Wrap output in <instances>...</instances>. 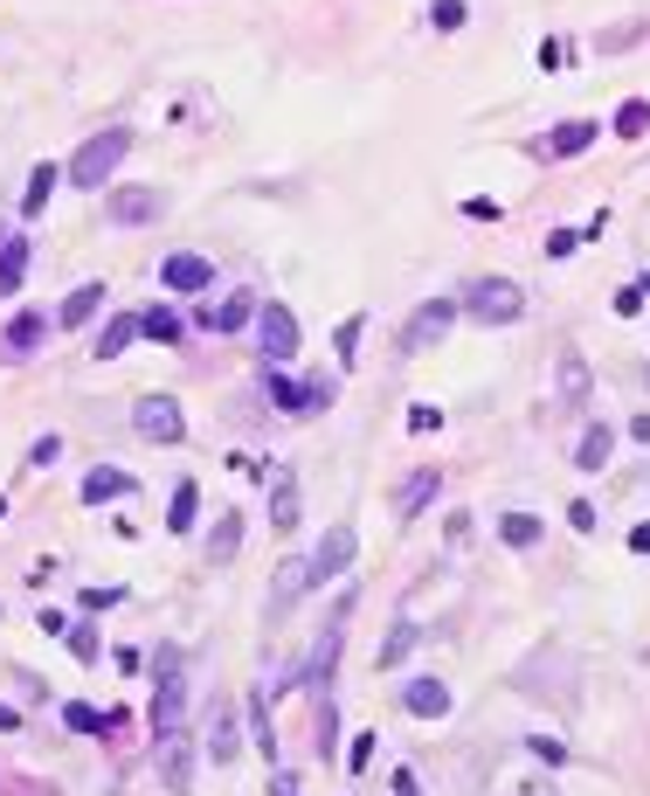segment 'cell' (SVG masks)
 <instances>
[{
	"mask_svg": "<svg viewBox=\"0 0 650 796\" xmlns=\"http://www.w3.org/2000/svg\"><path fill=\"white\" fill-rule=\"evenodd\" d=\"M125 153H132V125H104V132H90V139L76 146V160L63 166V181L70 187H104L125 166Z\"/></svg>",
	"mask_w": 650,
	"mask_h": 796,
	"instance_id": "cell-1",
	"label": "cell"
},
{
	"mask_svg": "<svg viewBox=\"0 0 650 796\" xmlns=\"http://www.w3.org/2000/svg\"><path fill=\"white\" fill-rule=\"evenodd\" d=\"M353 589H339V602H333V617H325V631H318V644H312V658L298 666V686H312V693H333V672H339V651H347V617H353Z\"/></svg>",
	"mask_w": 650,
	"mask_h": 796,
	"instance_id": "cell-2",
	"label": "cell"
},
{
	"mask_svg": "<svg viewBox=\"0 0 650 796\" xmlns=\"http://www.w3.org/2000/svg\"><path fill=\"white\" fill-rule=\"evenodd\" d=\"M180 707H187L180 644H160V651H152V707H146V727H152V734H174V727H180Z\"/></svg>",
	"mask_w": 650,
	"mask_h": 796,
	"instance_id": "cell-3",
	"label": "cell"
},
{
	"mask_svg": "<svg viewBox=\"0 0 650 796\" xmlns=\"http://www.w3.org/2000/svg\"><path fill=\"white\" fill-rule=\"evenodd\" d=\"M512 686H520L526 699H553V707H567L575 699V658L553 644V651H533L520 672H512Z\"/></svg>",
	"mask_w": 650,
	"mask_h": 796,
	"instance_id": "cell-4",
	"label": "cell"
},
{
	"mask_svg": "<svg viewBox=\"0 0 650 796\" xmlns=\"http://www.w3.org/2000/svg\"><path fill=\"white\" fill-rule=\"evenodd\" d=\"M457 306H464L477 326H512V319H526V291L512 277H477Z\"/></svg>",
	"mask_w": 650,
	"mask_h": 796,
	"instance_id": "cell-5",
	"label": "cell"
},
{
	"mask_svg": "<svg viewBox=\"0 0 650 796\" xmlns=\"http://www.w3.org/2000/svg\"><path fill=\"white\" fill-rule=\"evenodd\" d=\"M152 769H160L166 796H187V789H195V734H187V727L152 734Z\"/></svg>",
	"mask_w": 650,
	"mask_h": 796,
	"instance_id": "cell-6",
	"label": "cell"
},
{
	"mask_svg": "<svg viewBox=\"0 0 650 796\" xmlns=\"http://www.w3.org/2000/svg\"><path fill=\"white\" fill-rule=\"evenodd\" d=\"M250 326H257V353H263V368H284V360L298 353V312H291V306H277V298H271V306H257Z\"/></svg>",
	"mask_w": 650,
	"mask_h": 796,
	"instance_id": "cell-7",
	"label": "cell"
},
{
	"mask_svg": "<svg viewBox=\"0 0 650 796\" xmlns=\"http://www.w3.org/2000/svg\"><path fill=\"white\" fill-rule=\"evenodd\" d=\"M353 555H360V534H353V520H333L318 534V547H312V589H325V582H339L353 568Z\"/></svg>",
	"mask_w": 650,
	"mask_h": 796,
	"instance_id": "cell-8",
	"label": "cell"
},
{
	"mask_svg": "<svg viewBox=\"0 0 650 796\" xmlns=\"http://www.w3.org/2000/svg\"><path fill=\"white\" fill-rule=\"evenodd\" d=\"M304 596H312V555H291V561H277V575H271V596H263V623H284V617H291Z\"/></svg>",
	"mask_w": 650,
	"mask_h": 796,
	"instance_id": "cell-9",
	"label": "cell"
},
{
	"mask_svg": "<svg viewBox=\"0 0 650 796\" xmlns=\"http://www.w3.org/2000/svg\"><path fill=\"white\" fill-rule=\"evenodd\" d=\"M132 430H139L146 444H180L187 437V415H180L174 395H139V402H132Z\"/></svg>",
	"mask_w": 650,
	"mask_h": 796,
	"instance_id": "cell-10",
	"label": "cell"
},
{
	"mask_svg": "<svg viewBox=\"0 0 650 796\" xmlns=\"http://www.w3.org/2000/svg\"><path fill=\"white\" fill-rule=\"evenodd\" d=\"M588 402H596L588 353L582 347H561V360H553V409H588Z\"/></svg>",
	"mask_w": 650,
	"mask_h": 796,
	"instance_id": "cell-11",
	"label": "cell"
},
{
	"mask_svg": "<svg viewBox=\"0 0 650 796\" xmlns=\"http://www.w3.org/2000/svg\"><path fill=\"white\" fill-rule=\"evenodd\" d=\"M457 298H429V306H415L409 312V326H401V353H423V347H436V339H443L450 326H457Z\"/></svg>",
	"mask_w": 650,
	"mask_h": 796,
	"instance_id": "cell-12",
	"label": "cell"
},
{
	"mask_svg": "<svg viewBox=\"0 0 650 796\" xmlns=\"http://www.w3.org/2000/svg\"><path fill=\"white\" fill-rule=\"evenodd\" d=\"M49 326H55L49 312H14L8 326H0V360H8V368H22V360L49 339Z\"/></svg>",
	"mask_w": 650,
	"mask_h": 796,
	"instance_id": "cell-13",
	"label": "cell"
},
{
	"mask_svg": "<svg viewBox=\"0 0 650 796\" xmlns=\"http://www.w3.org/2000/svg\"><path fill=\"white\" fill-rule=\"evenodd\" d=\"M160 291H180V298H195V291H215V263L195 257V250H174L160 263Z\"/></svg>",
	"mask_w": 650,
	"mask_h": 796,
	"instance_id": "cell-14",
	"label": "cell"
},
{
	"mask_svg": "<svg viewBox=\"0 0 650 796\" xmlns=\"http://www.w3.org/2000/svg\"><path fill=\"white\" fill-rule=\"evenodd\" d=\"M104 215L118 229H146V222H160V187H111Z\"/></svg>",
	"mask_w": 650,
	"mask_h": 796,
	"instance_id": "cell-15",
	"label": "cell"
},
{
	"mask_svg": "<svg viewBox=\"0 0 650 796\" xmlns=\"http://www.w3.org/2000/svg\"><path fill=\"white\" fill-rule=\"evenodd\" d=\"M257 319V298L250 291H228V298H208V306L195 312V326L201 333H242Z\"/></svg>",
	"mask_w": 650,
	"mask_h": 796,
	"instance_id": "cell-16",
	"label": "cell"
},
{
	"mask_svg": "<svg viewBox=\"0 0 650 796\" xmlns=\"http://www.w3.org/2000/svg\"><path fill=\"white\" fill-rule=\"evenodd\" d=\"M436 492H443V471H436V464H423V471H409V478H401V485H395V513H401V520H415V513H429V506H436Z\"/></svg>",
	"mask_w": 650,
	"mask_h": 796,
	"instance_id": "cell-17",
	"label": "cell"
},
{
	"mask_svg": "<svg viewBox=\"0 0 650 796\" xmlns=\"http://www.w3.org/2000/svg\"><path fill=\"white\" fill-rule=\"evenodd\" d=\"M208 762L215 769H228L236 762V748H242V734H236V707H228V699H215V713H208Z\"/></svg>",
	"mask_w": 650,
	"mask_h": 796,
	"instance_id": "cell-18",
	"label": "cell"
},
{
	"mask_svg": "<svg viewBox=\"0 0 650 796\" xmlns=\"http://www.w3.org/2000/svg\"><path fill=\"white\" fill-rule=\"evenodd\" d=\"M263 485H271V526L284 534V526H298V478L291 464H263Z\"/></svg>",
	"mask_w": 650,
	"mask_h": 796,
	"instance_id": "cell-19",
	"label": "cell"
},
{
	"mask_svg": "<svg viewBox=\"0 0 650 796\" xmlns=\"http://www.w3.org/2000/svg\"><path fill=\"white\" fill-rule=\"evenodd\" d=\"M596 132H602L596 119H561L547 132V160H582L588 146H596Z\"/></svg>",
	"mask_w": 650,
	"mask_h": 796,
	"instance_id": "cell-20",
	"label": "cell"
},
{
	"mask_svg": "<svg viewBox=\"0 0 650 796\" xmlns=\"http://www.w3.org/2000/svg\"><path fill=\"white\" fill-rule=\"evenodd\" d=\"M401 713L443 720V713H450V686H443V679H409V686H401Z\"/></svg>",
	"mask_w": 650,
	"mask_h": 796,
	"instance_id": "cell-21",
	"label": "cell"
},
{
	"mask_svg": "<svg viewBox=\"0 0 650 796\" xmlns=\"http://www.w3.org/2000/svg\"><path fill=\"white\" fill-rule=\"evenodd\" d=\"M84 506H111V499H132V471H118V464H98V471H84Z\"/></svg>",
	"mask_w": 650,
	"mask_h": 796,
	"instance_id": "cell-22",
	"label": "cell"
},
{
	"mask_svg": "<svg viewBox=\"0 0 650 796\" xmlns=\"http://www.w3.org/2000/svg\"><path fill=\"white\" fill-rule=\"evenodd\" d=\"M98 312H104V284H76V291L63 298V306H55V326H63V333H76V326H90Z\"/></svg>",
	"mask_w": 650,
	"mask_h": 796,
	"instance_id": "cell-23",
	"label": "cell"
},
{
	"mask_svg": "<svg viewBox=\"0 0 650 796\" xmlns=\"http://www.w3.org/2000/svg\"><path fill=\"white\" fill-rule=\"evenodd\" d=\"M28 257H35V242H28V236H0V298H14V291H22Z\"/></svg>",
	"mask_w": 650,
	"mask_h": 796,
	"instance_id": "cell-24",
	"label": "cell"
},
{
	"mask_svg": "<svg viewBox=\"0 0 650 796\" xmlns=\"http://www.w3.org/2000/svg\"><path fill=\"white\" fill-rule=\"evenodd\" d=\"M139 339H152V347H180L187 339V319L174 306H146L139 312Z\"/></svg>",
	"mask_w": 650,
	"mask_h": 796,
	"instance_id": "cell-25",
	"label": "cell"
},
{
	"mask_svg": "<svg viewBox=\"0 0 650 796\" xmlns=\"http://www.w3.org/2000/svg\"><path fill=\"white\" fill-rule=\"evenodd\" d=\"M132 339H139V312H111L104 326H98V347H90V353H98V360H118Z\"/></svg>",
	"mask_w": 650,
	"mask_h": 796,
	"instance_id": "cell-26",
	"label": "cell"
},
{
	"mask_svg": "<svg viewBox=\"0 0 650 796\" xmlns=\"http://www.w3.org/2000/svg\"><path fill=\"white\" fill-rule=\"evenodd\" d=\"M166 526H174V534H195V526H201V485L195 478L174 485V499H166Z\"/></svg>",
	"mask_w": 650,
	"mask_h": 796,
	"instance_id": "cell-27",
	"label": "cell"
},
{
	"mask_svg": "<svg viewBox=\"0 0 650 796\" xmlns=\"http://www.w3.org/2000/svg\"><path fill=\"white\" fill-rule=\"evenodd\" d=\"M236 547H242V513H215V526H208V561L228 568V561H236Z\"/></svg>",
	"mask_w": 650,
	"mask_h": 796,
	"instance_id": "cell-28",
	"label": "cell"
},
{
	"mask_svg": "<svg viewBox=\"0 0 650 796\" xmlns=\"http://www.w3.org/2000/svg\"><path fill=\"white\" fill-rule=\"evenodd\" d=\"M55 181H63V166L42 160V166H28V187H22V215H42L49 195H55Z\"/></svg>",
	"mask_w": 650,
	"mask_h": 796,
	"instance_id": "cell-29",
	"label": "cell"
},
{
	"mask_svg": "<svg viewBox=\"0 0 650 796\" xmlns=\"http://www.w3.org/2000/svg\"><path fill=\"white\" fill-rule=\"evenodd\" d=\"M609 458H616V430H609V423H588V430H582L575 464H582V471H602Z\"/></svg>",
	"mask_w": 650,
	"mask_h": 796,
	"instance_id": "cell-30",
	"label": "cell"
},
{
	"mask_svg": "<svg viewBox=\"0 0 650 796\" xmlns=\"http://www.w3.org/2000/svg\"><path fill=\"white\" fill-rule=\"evenodd\" d=\"M415 644H423V623H395V631H388V644H380V658H374V672H395L401 658L415 651Z\"/></svg>",
	"mask_w": 650,
	"mask_h": 796,
	"instance_id": "cell-31",
	"label": "cell"
},
{
	"mask_svg": "<svg viewBox=\"0 0 650 796\" xmlns=\"http://www.w3.org/2000/svg\"><path fill=\"white\" fill-rule=\"evenodd\" d=\"M263 395L284 409V415H304V382H291V374H277V368H263Z\"/></svg>",
	"mask_w": 650,
	"mask_h": 796,
	"instance_id": "cell-32",
	"label": "cell"
},
{
	"mask_svg": "<svg viewBox=\"0 0 650 796\" xmlns=\"http://www.w3.org/2000/svg\"><path fill=\"white\" fill-rule=\"evenodd\" d=\"M250 742L263 748V762H277V734H271V693H250Z\"/></svg>",
	"mask_w": 650,
	"mask_h": 796,
	"instance_id": "cell-33",
	"label": "cell"
},
{
	"mask_svg": "<svg viewBox=\"0 0 650 796\" xmlns=\"http://www.w3.org/2000/svg\"><path fill=\"white\" fill-rule=\"evenodd\" d=\"M540 534H547L540 513H505V520H499V540H505V547H540Z\"/></svg>",
	"mask_w": 650,
	"mask_h": 796,
	"instance_id": "cell-34",
	"label": "cell"
},
{
	"mask_svg": "<svg viewBox=\"0 0 650 796\" xmlns=\"http://www.w3.org/2000/svg\"><path fill=\"white\" fill-rule=\"evenodd\" d=\"M609 132H616V139H643V132H650V98H623Z\"/></svg>",
	"mask_w": 650,
	"mask_h": 796,
	"instance_id": "cell-35",
	"label": "cell"
},
{
	"mask_svg": "<svg viewBox=\"0 0 650 796\" xmlns=\"http://www.w3.org/2000/svg\"><path fill=\"white\" fill-rule=\"evenodd\" d=\"M63 727H70V734H90V742H104V713L90 707V699H70V707H63Z\"/></svg>",
	"mask_w": 650,
	"mask_h": 796,
	"instance_id": "cell-36",
	"label": "cell"
},
{
	"mask_svg": "<svg viewBox=\"0 0 650 796\" xmlns=\"http://www.w3.org/2000/svg\"><path fill=\"white\" fill-rule=\"evenodd\" d=\"M360 333H367V319H339V333H333V347H339V368H353V360H360Z\"/></svg>",
	"mask_w": 650,
	"mask_h": 796,
	"instance_id": "cell-37",
	"label": "cell"
},
{
	"mask_svg": "<svg viewBox=\"0 0 650 796\" xmlns=\"http://www.w3.org/2000/svg\"><path fill=\"white\" fill-rule=\"evenodd\" d=\"M464 22H471V8H464V0H436V8H429V28H436V35H457Z\"/></svg>",
	"mask_w": 650,
	"mask_h": 796,
	"instance_id": "cell-38",
	"label": "cell"
},
{
	"mask_svg": "<svg viewBox=\"0 0 650 796\" xmlns=\"http://www.w3.org/2000/svg\"><path fill=\"white\" fill-rule=\"evenodd\" d=\"M333 748H339V713H333V693L318 699V755L333 762Z\"/></svg>",
	"mask_w": 650,
	"mask_h": 796,
	"instance_id": "cell-39",
	"label": "cell"
},
{
	"mask_svg": "<svg viewBox=\"0 0 650 796\" xmlns=\"http://www.w3.org/2000/svg\"><path fill=\"white\" fill-rule=\"evenodd\" d=\"M333 402H339V382H333V374H312V382H304V415L333 409Z\"/></svg>",
	"mask_w": 650,
	"mask_h": 796,
	"instance_id": "cell-40",
	"label": "cell"
},
{
	"mask_svg": "<svg viewBox=\"0 0 650 796\" xmlns=\"http://www.w3.org/2000/svg\"><path fill=\"white\" fill-rule=\"evenodd\" d=\"M63 637H70V651L84 658V666H98V651H104V644H98V631H90V623H70Z\"/></svg>",
	"mask_w": 650,
	"mask_h": 796,
	"instance_id": "cell-41",
	"label": "cell"
},
{
	"mask_svg": "<svg viewBox=\"0 0 650 796\" xmlns=\"http://www.w3.org/2000/svg\"><path fill=\"white\" fill-rule=\"evenodd\" d=\"M55 458H63V437L49 430V437H35V444H28V458H22V464H28V471H49Z\"/></svg>",
	"mask_w": 650,
	"mask_h": 796,
	"instance_id": "cell-42",
	"label": "cell"
},
{
	"mask_svg": "<svg viewBox=\"0 0 650 796\" xmlns=\"http://www.w3.org/2000/svg\"><path fill=\"white\" fill-rule=\"evenodd\" d=\"M125 602V589H84V602H76V610L84 617H104V610H118Z\"/></svg>",
	"mask_w": 650,
	"mask_h": 796,
	"instance_id": "cell-43",
	"label": "cell"
},
{
	"mask_svg": "<svg viewBox=\"0 0 650 796\" xmlns=\"http://www.w3.org/2000/svg\"><path fill=\"white\" fill-rule=\"evenodd\" d=\"M464 215H471V222H505V208L491 201V195H471V201H464Z\"/></svg>",
	"mask_w": 650,
	"mask_h": 796,
	"instance_id": "cell-44",
	"label": "cell"
},
{
	"mask_svg": "<svg viewBox=\"0 0 650 796\" xmlns=\"http://www.w3.org/2000/svg\"><path fill=\"white\" fill-rule=\"evenodd\" d=\"M374 762V734H353V748H347V769L360 775V769H367Z\"/></svg>",
	"mask_w": 650,
	"mask_h": 796,
	"instance_id": "cell-45",
	"label": "cell"
},
{
	"mask_svg": "<svg viewBox=\"0 0 650 796\" xmlns=\"http://www.w3.org/2000/svg\"><path fill=\"white\" fill-rule=\"evenodd\" d=\"M567 526H575V534H596V506L575 499V506H567Z\"/></svg>",
	"mask_w": 650,
	"mask_h": 796,
	"instance_id": "cell-46",
	"label": "cell"
},
{
	"mask_svg": "<svg viewBox=\"0 0 650 796\" xmlns=\"http://www.w3.org/2000/svg\"><path fill=\"white\" fill-rule=\"evenodd\" d=\"M533 755H540L547 769H561V762H567V748H561V742H547V734H533Z\"/></svg>",
	"mask_w": 650,
	"mask_h": 796,
	"instance_id": "cell-47",
	"label": "cell"
},
{
	"mask_svg": "<svg viewBox=\"0 0 650 796\" xmlns=\"http://www.w3.org/2000/svg\"><path fill=\"white\" fill-rule=\"evenodd\" d=\"M616 312H623V319L643 312V284H623V291H616Z\"/></svg>",
	"mask_w": 650,
	"mask_h": 796,
	"instance_id": "cell-48",
	"label": "cell"
},
{
	"mask_svg": "<svg viewBox=\"0 0 650 796\" xmlns=\"http://www.w3.org/2000/svg\"><path fill=\"white\" fill-rule=\"evenodd\" d=\"M637 35H643V28H609L596 49H602V55H616V49H629V42H637Z\"/></svg>",
	"mask_w": 650,
	"mask_h": 796,
	"instance_id": "cell-49",
	"label": "cell"
},
{
	"mask_svg": "<svg viewBox=\"0 0 650 796\" xmlns=\"http://www.w3.org/2000/svg\"><path fill=\"white\" fill-rule=\"evenodd\" d=\"M567 63V42H561V35H547V42H540V70H561Z\"/></svg>",
	"mask_w": 650,
	"mask_h": 796,
	"instance_id": "cell-50",
	"label": "cell"
},
{
	"mask_svg": "<svg viewBox=\"0 0 650 796\" xmlns=\"http://www.w3.org/2000/svg\"><path fill=\"white\" fill-rule=\"evenodd\" d=\"M575 242H582V229H553V236H547V257H567Z\"/></svg>",
	"mask_w": 650,
	"mask_h": 796,
	"instance_id": "cell-51",
	"label": "cell"
},
{
	"mask_svg": "<svg viewBox=\"0 0 650 796\" xmlns=\"http://www.w3.org/2000/svg\"><path fill=\"white\" fill-rule=\"evenodd\" d=\"M35 623H42V631H49V637H63V631H70V623H76V617H63V610H42V617H35Z\"/></svg>",
	"mask_w": 650,
	"mask_h": 796,
	"instance_id": "cell-52",
	"label": "cell"
},
{
	"mask_svg": "<svg viewBox=\"0 0 650 796\" xmlns=\"http://www.w3.org/2000/svg\"><path fill=\"white\" fill-rule=\"evenodd\" d=\"M629 555H650V520H637V526H629Z\"/></svg>",
	"mask_w": 650,
	"mask_h": 796,
	"instance_id": "cell-53",
	"label": "cell"
},
{
	"mask_svg": "<svg viewBox=\"0 0 650 796\" xmlns=\"http://www.w3.org/2000/svg\"><path fill=\"white\" fill-rule=\"evenodd\" d=\"M395 796H423V783H415V769H395Z\"/></svg>",
	"mask_w": 650,
	"mask_h": 796,
	"instance_id": "cell-54",
	"label": "cell"
},
{
	"mask_svg": "<svg viewBox=\"0 0 650 796\" xmlns=\"http://www.w3.org/2000/svg\"><path fill=\"white\" fill-rule=\"evenodd\" d=\"M22 727V707H0V734H14Z\"/></svg>",
	"mask_w": 650,
	"mask_h": 796,
	"instance_id": "cell-55",
	"label": "cell"
},
{
	"mask_svg": "<svg viewBox=\"0 0 650 796\" xmlns=\"http://www.w3.org/2000/svg\"><path fill=\"white\" fill-rule=\"evenodd\" d=\"M271 789H277V796H298V775H284V769H277V783H271Z\"/></svg>",
	"mask_w": 650,
	"mask_h": 796,
	"instance_id": "cell-56",
	"label": "cell"
},
{
	"mask_svg": "<svg viewBox=\"0 0 650 796\" xmlns=\"http://www.w3.org/2000/svg\"><path fill=\"white\" fill-rule=\"evenodd\" d=\"M637 284H643V298H650V271H643V277H637Z\"/></svg>",
	"mask_w": 650,
	"mask_h": 796,
	"instance_id": "cell-57",
	"label": "cell"
},
{
	"mask_svg": "<svg viewBox=\"0 0 650 796\" xmlns=\"http://www.w3.org/2000/svg\"><path fill=\"white\" fill-rule=\"evenodd\" d=\"M0 520H8V499H0Z\"/></svg>",
	"mask_w": 650,
	"mask_h": 796,
	"instance_id": "cell-58",
	"label": "cell"
},
{
	"mask_svg": "<svg viewBox=\"0 0 650 796\" xmlns=\"http://www.w3.org/2000/svg\"><path fill=\"white\" fill-rule=\"evenodd\" d=\"M0 617H8V610H0Z\"/></svg>",
	"mask_w": 650,
	"mask_h": 796,
	"instance_id": "cell-59",
	"label": "cell"
},
{
	"mask_svg": "<svg viewBox=\"0 0 650 796\" xmlns=\"http://www.w3.org/2000/svg\"><path fill=\"white\" fill-rule=\"evenodd\" d=\"M0 789H8V783H0Z\"/></svg>",
	"mask_w": 650,
	"mask_h": 796,
	"instance_id": "cell-60",
	"label": "cell"
}]
</instances>
